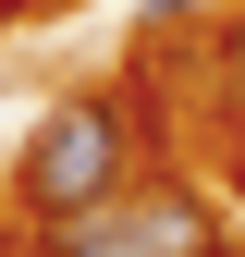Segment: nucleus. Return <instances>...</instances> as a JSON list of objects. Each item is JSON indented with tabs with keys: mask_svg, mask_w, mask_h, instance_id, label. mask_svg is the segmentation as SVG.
<instances>
[{
	"mask_svg": "<svg viewBox=\"0 0 245 257\" xmlns=\"http://www.w3.org/2000/svg\"><path fill=\"white\" fill-rule=\"evenodd\" d=\"M122 159H135V122H122V98L110 86H86V98H61L37 135H25V159H13V196H25V220H74V208H98V196H122Z\"/></svg>",
	"mask_w": 245,
	"mask_h": 257,
	"instance_id": "nucleus-1",
	"label": "nucleus"
},
{
	"mask_svg": "<svg viewBox=\"0 0 245 257\" xmlns=\"http://www.w3.org/2000/svg\"><path fill=\"white\" fill-rule=\"evenodd\" d=\"M49 245H61V257H233L221 220L184 196V184H122V196L49 220Z\"/></svg>",
	"mask_w": 245,
	"mask_h": 257,
	"instance_id": "nucleus-2",
	"label": "nucleus"
},
{
	"mask_svg": "<svg viewBox=\"0 0 245 257\" xmlns=\"http://www.w3.org/2000/svg\"><path fill=\"white\" fill-rule=\"evenodd\" d=\"M160 13H208V0H160Z\"/></svg>",
	"mask_w": 245,
	"mask_h": 257,
	"instance_id": "nucleus-3",
	"label": "nucleus"
}]
</instances>
